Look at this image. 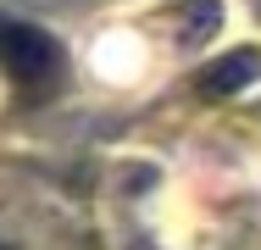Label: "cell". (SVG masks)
I'll use <instances>...</instances> for the list:
<instances>
[{
  "instance_id": "1",
  "label": "cell",
  "mask_w": 261,
  "mask_h": 250,
  "mask_svg": "<svg viewBox=\"0 0 261 250\" xmlns=\"http://www.w3.org/2000/svg\"><path fill=\"white\" fill-rule=\"evenodd\" d=\"M0 67L28 100H45L61 84V72H67V56L34 22H0Z\"/></svg>"
},
{
  "instance_id": "2",
  "label": "cell",
  "mask_w": 261,
  "mask_h": 250,
  "mask_svg": "<svg viewBox=\"0 0 261 250\" xmlns=\"http://www.w3.org/2000/svg\"><path fill=\"white\" fill-rule=\"evenodd\" d=\"M261 78V56L256 50H239V56H222V61H211L195 72V89L200 95H239L245 84H256Z\"/></svg>"
}]
</instances>
